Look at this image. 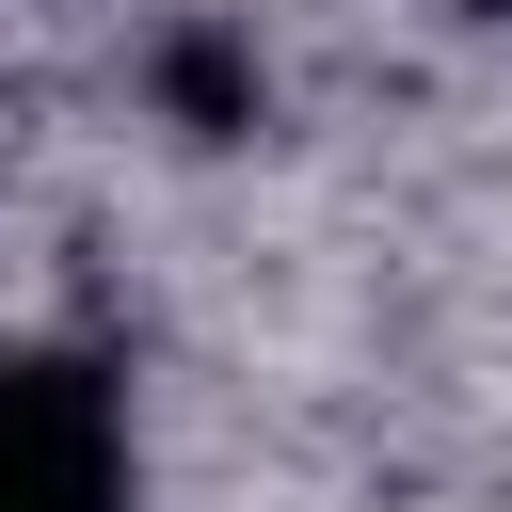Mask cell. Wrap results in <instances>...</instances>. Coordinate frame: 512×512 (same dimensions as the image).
Wrapping results in <instances>:
<instances>
[{
    "label": "cell",
    "instance_id": "cell-1",
    "mask_svg": "<svg viewBox=\"0 0 512 512\" xmlns=\"http://www.w3.org/2000/svg\"><path fill=\"white\" fill-rule=\"evenodd\" d=\"M0 512H128V400L80 352H0Z\"/></svg>",
    "mask_w": 512,
    "mask_h": 512
},
{
    "label": "cell",
    "instance_id": "cell-2",
    "mask_svg": "<svg viewBox=\"0 0 512 512\" xmlns=\"http://www.w3.org/2000/svg\"><path fill=\"white\" fill-rule=\"evenodd\" d=\"M144 112H160L176 144H256V112H272L256 16H160V32H144Z\"/></svg>",
    "mask_w": 512,
    "mask_h": 512
},
{
    "label": "cell",
    "instance_id": "cell-3",
    "mask_svg": "<svg viewBox=\"0 0 512 512\" xmlns=\"http://www.w3.org/2000/svg\"><path fill=\"white\" fill-rule=\"evenodd\" d=\"M448 16H512V0H448Z\"/></svg>",
    "mask_w": 512,
    "mask_h": 512
}]
</instances>
